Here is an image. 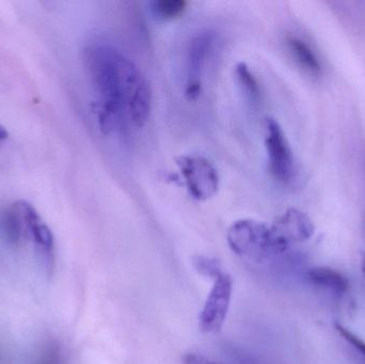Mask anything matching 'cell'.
Listing matches in <instances>:
<instances>
[{
	"label": "cell",
	"mask_w": 365,
	"mask_h": 364,
	"mask_svg": "<svg viewBox=\"0 0 365 364\" xmlns=\"http://www.w3.org/2000/svg\"><path fill=\"white\" fill-rule=\"evenodd\" d=\"M227 239L232 251L255 261L285 252L274 239L270 227L252 219L234 222L227 231Z\"/></svg>",
	"instance_id": "cell-2"
},
{
	"label": "cell",
	"mask_w": 365,
	"mask_h": 364,
	"mask_svg": "<svg viewBox=\"0 0 365 364\" xmlns=\"http://www.w3.org/2000/svg\"><path fill=\"white\" fill-rule=\"evenodd\" d=\"M361 267H362V273H364V275L365 277V256H364V258H362Z\"/></svg>",
	"instance_id": "cell-19"
},
{
	"label": "cell",
	"mask_w": 365,
	"mask_h": 364,
	"mask_svg": "<svg viewBox=\"0 0 365 364\" xmlns=\"http://www.w3.org/2000/svg\"><path fill=\"white\" fill-rule=\"evenodd\" d=\"M232 290L233 281L227 274L220 273L215 278L214 286L200 314L202 331L214 333L222 328L231 303Z\"/></svg>",
	"instance_id": "cell-6"
},
{
	"label": "cell",
	"mask_w": 365,
	"mask_h": 364,
	"mask_svg": "<svg viewBox=\"0 0 365 364\" xmlns=\"http://www.w3.org/2000/svg\"><path fill=\"white\" fill-rule=\"evenodd\" d=\"M9 137V132H6V128L0 124V141L6 140Z\"/></svg>",
	"instance_id": "cell-18"
},
{
	"label": "cell",
	"mask_w": 365,
	"mask_h": 364,
	"mask_svg": "<svg viewBox=\"0 0 365 364\" xmlns=\"http://www.w3.org/2000/svg\"><path fill=\"white\" fill-rule=\"evenodd\" d=\"M19 207L25 222L27 236L38 246L40 251L46 260L47 269H53V237L48 227L42 222L40 215L34 207L25 201H19Z\"/></svg>",
	"instance_id": "cell-8"
},
{
	"label": "cell",
	"mask_w": 365,
	"mask_h": 364,
	"mask_svg": "<svg viewBox=\"0 0 365 364\" xmlns=\"http://www.w3.org/2000/svg\"><path fill=\"white\" fill-rule=\"evenodd\" d=\"M235 76L246 95L252 102H257L261 96V88L249 66L244 62L238 63L235 68Z\"/></svg>",
	"instance_id": "cell-12"
},
{
	"label": "cell",
	"mask_w": 365,
	"mask_h": 364,
	"mask_svg": "<svg viewBox=\"0 0 365 364\" xmlns=\"http://www.w3.org/2000/svg\"><path fill=\"white\" fill-rule=\"evenodd\" d=\"M177 165L187 190L195 200L206 201L217 194L220 179L210 160L202 156L182 155L177 158Z\"/></svg>",
	"instance_id": "cell-4"
},
{
	"label": "cell",
	"mask_w": 365,
	"mask_h": 364,
	"mask_svg": "<svg viewBox=\"0 0 365 364\" xmlns=\"http://www.w3.org/2000/svg\"><path fill=\"white\" fill-rule=\"evenodd\" d=\"M86 64L98 96L100 130L110 135L124 124L145 126L151 115L153 95L138 66L123 51L104 42L88 47Z\"/></svg>",
	"instance_id": "cell-1"
},
{
	"label": "cell",
	"mask_w": 365,
	"mask_h": 364,
	"mask_svg": "<svg viewBox=\"0 0 365 364\" xmlns=\"http://www.w3.org/2000/svg\"><path fill=\"white\" fill-rule=\"evenodd\" d=\"M36 364H63L58 346L53 345V344L47 345V348L41 354Z\"/></svg>",
	"instance_id": "cell-16"
},
{
	"label": "cell",
	"mask_w": 365,
	"mask_h": 364,
	"mask_svg": "<svg viewBox=\"0 0 365 364\" xmlns=\"http://www.w3.org/2000/svg\"><path fill=\"white\" fill-rule=\"evenodd\" d=\"M265 147L270 175L280 183H289L294 175L293 153L282 128L276 120H266Z\"/></svg>",
	"instance_id": "cell-5"
},
{
	"label": "cell",
	"mask_w": 365,
	"mask_h": 364,
	"mask_svg": "<svg viewBox=\"0 0 365 364\" xmlns=\"http://www.w3.org/2000/svg\"><path fill=\"white\" fill-rule=\"evenodd\" d=\"M193 266L200 274L212 278V279H215L219 274L222 273L217 260L206 258V256H195L193 259Z\"/></svg>",
	"instance_id": "cell-15"
},
{
	"label": "cell",
	"mask_w": 365,
	"mask_h": 364,
	"mask_svg": "<svg viewBox=\"0 0 365 364\" xmlns=\"http://www.w3.org/2000/svg\"><path fill=\"white\" fill-rule=\"evenodd\" d=\"M0 231L6 241L12 246H19L24 237L27 236L19 202L13 203L0 212Z\"/></svg>",
	"instance_id": "cell-10"
},
{
	"label": "cell",
	"mask_w": 365,
	"mask_h": 364,
	"mask_svg": "<svg viewBox=\"0 0 365 364\" xmlns=\"http://www.w3.org/2000/svg\"><path fill=\"white\" fill-rule=\"evenodd\" d=\"M334 328L351 348L358 364H365V341L341 323H334Z\"/></svg>",
	"instance_id": "cell-14"
},
{
	"label": "cell",
	"mask_w": 365,
	"mask_h": 364,
	"mask_svg": "<svg viewBox=\"0 0 365 364\" xmlns=\"http://www.w3.org/2000/svg\"><path fill=\"white\" fill-rule=\"evenodd\" d=\"M187 6L185 0H155L151 2V10L158 19L168 21L181 16Z\"/></svg>",
	"instance_id": "cell-13"
},
{
	"label": "cell",
	"mask_w": 365,
	"mask_h": 364,
	"mask_svg": "<svg viewBox=\"0 0 365 364\" xmlns=\"http://www.w3.org/2000/svg\"><path fill=\"white\" fill-rule=\"evenodd\" d=\"M182 363H184L182 364H217L214 361L197 354L185 355Z\"/></svg>",
	"instance_id": "cell-17"
},
{
	"label": "cell",
	"mask_w": 365,
	"mask_h": 364,
	"mask_svg": "<svg viewBox=\"0 0 365 364\" xmlns=\"http://www.w3.org/2000/svg\"><path fill=\"white\" fill-rule=\"evenodd\" d=\"M309 284L324 291L336 298H342L351 290V281L346 276L336 269L326 266H317L306 271Z\"/></svg>",
	"instance_id": "cell-9"
},
{
	"label": "cell",
	"mask_w": 365,
	"mask_h": 364,
	"mask_svg": "<svg viewBox=\"0 0 365 364\" xmlns=\"http://www.w3.org/2000/svg\"><path fill=\"white\" fill-rule=\"evenodd\" d=\"M217 34L212 30H202L193 34L186 53L187 83L185 95L195 100L202 91V77L216 47Z\"/></svg>",
	"instance_id": "cell-3"
},
{
	"label": "cell",
	"mask_w": 365,
	"mask_h": 364,
	"mask_svg": "<svg viewBox=\"0 0 365 364\" xmlns=\"http://www.w3.org/2000/svg\"><path fill=\"white\" fill-rule=\"evenodd\" d=\"M287 45L300 66H304L311 73H319L321 71L319 58L304 41L296 36H289L287 38Z\"/></svg>",
	"instance_id": "cell-11"
},
{
	"label": "cell",
	"mask_w": 365,
	"mask_h": 364,
	"mask_svg": "<svg viewBox=\"0 0 365 364\" xmlns=\"http://www.w3.org/2000/svg\"><path fill=\"white\" fill-rule=\"evenodd\" d=\"M270 229L274 239L284 250L289 249L292 244L308 241L314 233L312 222L297 209H289L270 226Z\"/></svg>",
	"instance_id": "cell-7"
}]
</instances>
